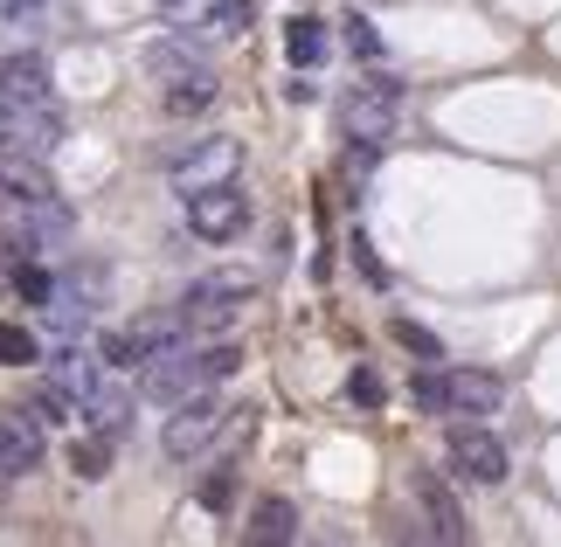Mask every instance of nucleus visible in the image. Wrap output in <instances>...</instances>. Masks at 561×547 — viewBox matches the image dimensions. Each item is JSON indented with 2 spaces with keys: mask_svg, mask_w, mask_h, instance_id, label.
<instances>
[{
  "mask_svg": "<svg viewBox=\"0 0 561 547\" xmlns=\"http://www.w3.org/2000/svg\"><path fill=\"white\" fill-rule=\"evenodd\" d=\"M104 292H112V271L91 264V257H77V264L56 277V298L42 305L49 333H56V340H83V326H91V312L104 305Z\"/></svg>",
  "mask_w": 561,
  "mask_h": 547,
  "instance_id": "3",
  "label": "nucleus"
},
{
  "mask_svg": "<svg viewBox=\"0 0 561 547\" xmlns=\"http://www.w3.org/2000/svg\"><path fill=\"white\" fill-rule=\"evenodd\" d=\"M8 277H14V298H21V305H49V298H56V277L42 271V257H35V264H14Z\"/></svg>",
  "mask_w": 561,
  "mask_h": 547,
  "instance_id": "23",
  "label": "nucleus"
},
{
  "mask_svg": "<svg viewBox=\"0 0 561 547\" xmlns=\"http://www.w3.org/2000/svg\"><path fill=\"white\" fill-rule=\"evenodd\" d=\"M0 91L21 98V104H42L49 98V62H42L35 49H14V56H0Z\"/></svg>",
  "mask_w": 561,
  "mask_h": 547,
  "instance_id": "16",
  "label": "nucleus"
},
{
  "mask_svg": "<svg viewBox=\"0 0 561 547\" xmlns=\"http://www.w3.org/2000/svg\"><path fill=\"white\" fill-rule=\"evenodd\" d=\"M146 70H153L160 83H174V77H187V70H208V35H167V42H153L146 49Z\"/></svg>",
  "mask_w": 561,
  "mask_h": 547,
  "instance_id": "15",
  "label": "nucleus"
},
{
  "mask_svg": "<svg viewBox=\"0 0 561 547\" xmlns=\"http://www.w3.org/2000/svg\"><path fill=\"white\" fill-rule=\"evenodd\" d=\"M243 540L250 547H285V540H298V506H291V499H264V506L250 513Z\"/></svg>",
  "mask_w": 561,
  "mask_h": 547,
  "instance_id": "18",
  "label": "nucleus"
},
{
  "mask_svg": "<svg viewBox=\"0 0 561 547\" xmlns=\"http://www.w3.org/2000/svg\"><path fill=\"white\" fill-rule=\"evenodd\" d=\"M236 367H243V346L236 340H215V346H167L160 361H146L139 367V396L146 402H160V409H174V402H187V396H208L215 381H229Z\"/></svg>",
  "mask_w": 561,
  "mask_h": 547,
  "instance_id": "1",
  "label": "nucleus"
},
{
  "mask_svg": "<svg viewBox=\"0 0 561 547\" xmlns=\"http://www.w3.org/2000/svg\"><path fill=\"white\" fill-rule=\"evenodd\" d=\"M388 333H396V340L409 346V354H423V361H444V340H437V333H423L416 319H396V326H388Z\"/></svg>",
  "mask_w": 561,
  "mask_h": 547,
  "instance_id": "26",
  "label": "nucleus"
},
{
  "mask_svg": "<svg viewBox=\"0 0 561 547\" xmlns=\"http://www.w3.org/2000/svg\"><path fill=\"white\" fill-rule=\"evenodd\" d=\"M181 340H187V319H181V305H174V312H146V319H133V326H118V333H104L98 354L112 361L118 375H133V367L160 361L167 346H181Z\"/></svg>",
  "mask_w": 561,
  "mask_h": 547,
  "instance_id": "5",
  "label": "nucleus"
},
{
  "mask_svg": "<svg viewBox=\"0 0 561 547\" xmlns=\"http://www.w3.org/2000/svg\"><path fill=\"white\" fill-rule=\"evenodd\" d=\"M409 396H416V409H423V415H444V375H437V367H423Z\"/></svg>",
  "mask_w": 561,
  "mask_h": 547,
  "instance_id": "28",
  "label": "nucleus"
},
{
  "mask_svg": "<svg viewBox=\"0 0 561 547\" xmlns=\"http://www.w3.org/2000/svg\"><path fill=\"white\" fill-rule=\"evenodd\" d=\"M8 118H14V98L0 91V146H8Z\"/></svg>",
  "mask_w": 561,
  "mask_h": 547,
  "instance_id": "31",
  "label": "nucleus"
},
{
  "mask_svg": "<svg viewBox=\"0 0 561 547\" xmlns=\"http://www.w3.org/2000/svg\"><path fill=\"white\" fill-rule=\"evenodd\" d=\"M236 173V139H194L187 152H174V181L181 187H208Z\"/></svg>",
  "mask_w": 561,
  "mask_h": 547,
  "instance_id": "13",
  "label": "nucleus"
},
{
  "mask_svg": "<svg viewBox=\"0 0 561 547\" xmlns=\"http://www.w3.org/2000/svg\"><path fill=\"white\" fill-rule=\"evenodd\" d=\"M347 49H354L360 62H375V56H381V42H375V29H368L360 14H347Z\"/></svg>",
  "mask_w": 561,
  "mask_h": 547,
  "instance_id": "29",
  "label": "nucleus"
},
{
  "mask_svg": "<svg viewBox=\"0 0 561 547\" xmlns=\"http://www.w3.org/2000/svg\"><path fill=\"white\" fill-rule=\"evenodd\" d=\"M8 146H21V152H42V160H49V152L62 146V112H56L49 98H42V104H21V98H14Z\"/></svg>",
  "mask_w": 561,
  "mask_h": 547,
  "instance_id": "12",
  "label": "nucleus"
},
{
  "mask_svg": "<svg viewBox=\"0 0 561 547\" xmlns=\"http://www.w3.org/2000/svg\"><path fill=\"white\" fill-rule=\"evenodd\" d=\"M285 56H291V70H319V62H327V21L298 14L285 29Z\"/></svg>",
  "mask_w": 561,
  "mask_h": 547,
  "instance_id": "19",
  "label": "nucleus"
},
{
  "mask_svg": "<svg viewBox=\"0 0 561 547\" xmlns=\"http://www.w3.org/2000/svg\"><path fill=\"white\" fill-rule=\"evenodd\" d=\"M0 194H8V202H42V194H56L49 167H42V152L0 146Z\"/></svg>",
  "mask_w": 561,
  "mask_h": 547,
  "instance_id": "14",
  "label": "nucleus"
},
{
  "mask_svg": "<svg viewBox=\"0 0 561 547\" xmlns=\"http://www.w3.org/2000/svg\"><path fill=\"white\" fill-rule=\"evenodd\" d=\"M250 298H256L250 271H208V277H194L181 292V319H187V333H229Z\"/></svg>",
  "mask_w": 561,
  "mask_h": 547,
  "instance_id": "2",
  "label": "nucleus"
},
{
  "mask_svg": "<svg viewBox=\"0 0 561 547\" xmlns=\"http://www.w3.org/2000/svg\"><path fill=\"white\" fill-rule=\"evenodd\" d=\"M0 8H8V14H21V21H28V14L42 8V0H0Z\"/></svg>",
  "mask_w": 561,
  "mask_h": 547,
  "instance_id": "32",
  "label": "nucleus"
},
{
  "mask_svg": "<svg viewBox=\"0 0 561 547\" xmlns=\"http://www.w3.org/2000/svg\"><path fill=\"white\" fill-rule=\"evenodd\" d=\"M444 457H450V471H458L465 486H506V444L485 423H450Z\"/></svg>",
  "mask_w": 561,
  "mask_h": 547,
  "instance_id": "7",
  "label": "nucleus"
},
{
  "mask_svg": "<svg viewBox=\"0 0 561 547\" xmlns=\"http://www.w3.org/2000/svg\"><path fill=\"white\" fill-rule=\"evenodd\" d=\"M42 361V346L28 326H14V319H0V367H35Z\"/></svg>",
  "mask_w": 561,
  "mask_h": 547,
  "instance_id": "22",
  "label": "nucleus"
},
{
  "mask_svg": "<svg viewBox=\"0 0 561 547\" xmlns=\"http://www.w3.org/2000/svg\"><path fill=\"white\" fill-rule=\"evenodd\" d=\"M77 423H83V430H112V436H125V423H133V388L118 381V367H104V375L83 388Z\"/></svg>",
  "mask_w": 561,
  "mask_h": 547,
  "instance_id": "11",
  "label": "nucleus"
},
{
  "mask_svg": "<svg viewBox=\"0 0 561 547\" xmlns=\"http://www.w3.org/2000/svg\"><path fill=\"white\" fill-rule=\"evenodd\" d=\"M347 396H354L360 409H381V402H388V381L375 375V367H354V375H347Z\"/></svg>",
  "mask_w": 561,
  "mask_h": 547,
  "instance_id": "27",
  "label": "nucleus"
},
{
  "mask_svg": "<svg viewBox=\"0 0 561 547\" xmlns=\"http://www.w3.org/2000/svg\"><path fill=\"white\" fill-rule=\"evenodd\" d=\"M500 402H506V381L492 367H444V415L485 423V415H500Z\"/></svg>",
  "mask_w": 561,
  "mask_h": 547,
  "instance_id": "10",
  "label": "nucleus"
},
{
  "mask_svg": "<svg viewBox=\"0 0 561 547\" xmlns=\"http://www.w3.org/2000/svg\"><path fill=\"white\" fill-rule=\"evenodd\" d=\"M416 506H423V520H430V534H437V540H465V534H471V527H465V506H458V499H450L430 471L416 478Z\"/></svg>",
  "mask_w": 561,
  "mask_h": 547,
  "instance_id": "17",
  "label": "nucleus"
},
{
  "mask_svg": "<svg viewBox=\"0 0 561 547\" xmlns=\"http://www.w3.org/2000/svg\"><path fill=\"white\" fill-rule=\"evenodd\" d=\"M402 118V83L396 77H360L354 91H340V133L360 146H381Z\"/></svg>",
  "mask_w": 561,
  "mask_h": 547,
  "instance_id": "4",
  "label": "nucleus"
},
{
  "mask_svg": "<svg viewBox=\"0 0 561 547\" xmlns=\"http://www.w3.org/2000/svg\"><path fill=\"white\" fill-rule=\"evenodd\" d=\"M187 229L202 243H229V236L250 229V194L236 181H208V187H187Z\"/></svg>",
  "mask_w": 561,
  "mask_h": 547,
  "instance_id": "6",
  "label": "nucleus"
},
{
  "mask_svg": "<svg viewBox=\"0 0 561 547\" xmlns=\"http://www.w3.org/2000/svg\"><path fill=\"white\" fill-rule=\"evenodd\" d=\"M285 98H291V104H312V98H319V91H312V83H306V70H298V77H291V83H285Z\"/></svg>",
  "mask_w": 561,
  "mask_h": 547,
  "instance_id": "30",
  "label": "nucleus"
},
{
  "mask_svg": "<svg viewBox=\"0 0 561 547\" xmlns=\"http://www.w3.org/2000/svg\"><path fill=\"white\" fill-rule=\"evenodd\" d=\"M194 499H202L208 513H229V499H236V471H229V465H215V471L202 478V492H194Z\"/></svg>",
  "mask_w": 561,
  "mask_h": 547,
  "instance_id": "25",
  "label": "nucleus"
},
{
  "mask_svg": "<svg viewBox=\"0 0 561 547\" xmlns=\"http://www.w3.org/2000/svg\"><path fill=\"white\" fill-rule=\"evenodd\" d=\"M0 486H14V478H8V471H0Z\"/></svg>",
  "mask_w": 561,
  "mask_h": 547,
  "instance_id": "33",
  "label": "nucleus"
},
{
  "mask_svg": "<svg viewBox=\"0 0 561 547\" xmlns=\"http://www.w3.org/2000/svg\"><path fill=\"white\" fill-rule=\"evenodd\" d=\"M208 104H215V77L208 70H187V77L167 83V112L174 118H194V112H208Z\"/></svg>",
  "mask_w": 561,
  "mask_h": 547,
  "instance_id": "20",
  "label": "nucleus"
},
{
  "mask_svg": "<svg viewBox=\"0 0 561 547\" xmlns=\"http://www.w3.org/2000/svg\"><path fill=\"white\" fill-rule=\"evenodd\" d=\"M229 415H236V409H222L215 396H187V402H174V415H167V436H160L167 457H174V465L202 457V451L215 444V436L229 430Z\"/></svg>",
  "mask_w": 561,
  "mask_h": 547,
  "instance_id": "8",
  "label": "nucleus"
},
{
  "mask_svg": "<svg viewBox=\"0 0 561 547\" xmlns=\"http://www.w3.org/2000/svg\"><path fill=\"white\" fill-rule=\"evenodd\" d=\"M42 457H49V423H42V409L28 402H8L0 409V471L8 478H28V471H42Z\"/></svg>",
  "mask_w": 561,
  "mask_h": 547,
  "instance_id": "9",
  "label": "nucleus"
},
{
  "mask_svg": "<svg viewBox=\"0 0 561 547\" xmlns=\"http://www.w3.org/2000/svg\"><path fill=\"white\" fill-rule=\"evenodd\" d=\"M112 444H118L112 430H91V436H77V444H70V471H77V478H91V486H98V478L112 471Z\"/></svg>",
  "mask_w": 561,
  "mask_h": 547,
  "instance_id": "21",
  "label": "nucleus"
},
{
  "mask_svg": "<svg viewBox=\"0 0 561 547\" xmlns=\"http://www.w3.org/2000/svg\"><path fill=\"white\" fill-rule=\"evenodd\" d=\"M250 21H256L250 0H215V8H208V35H243Z\"/></svg>",
  "mask_w": 561,
  "mask_h": 547,
  "instance_id": "24",
  "label": "nucleus"
}]
</instances>
